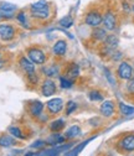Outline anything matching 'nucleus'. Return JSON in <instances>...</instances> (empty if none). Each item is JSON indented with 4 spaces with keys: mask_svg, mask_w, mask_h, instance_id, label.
Segmentation results:
<instances>
[{
    "mask_svg": "<svg viewBox=\"0 0 134 156\" xmlns=\"http://www.w3.org/2000/svg\"><path fill=\"white\" fill-rule=\"evenodd\" d=\"M103 21V16L98 12V11H96V10H92L89 11L86 17H85V23L86 25L91 26V27H98Z\"/></svg>",
    "mask_w": 134,
    "mask_h": 156,
    "instance_id": "1",
    "label": "nucleus"
},
{
    "mask_svg": "<svg viewBox=\"0 0 134 156\" xmlns=\"http://www.w3.org/2000/svg\"><path fill=\"white\" fill-rule=\"evenodd\" d=\"M27 55H29V58L35 65H44L46 62V56L40 48H36V47L29 48Z\"/></svg>",
    "mask_w": 134,
    "mask_h": 156,
    "instance_id": "2",
    "label": "nucleus"
},
{
    "mask_svg": "<svg viewBox=\"0 0 134 156\" xmlns=\"http://www.w3.org/2000/svg\"><path fill=\"white\" fill-rule=\"evenodd\" d=\"M117 73H118V77L122 78V80H124V81H130L133 78V74H134L133 67L127 62H122L119 65V67L117 69Z\"/></svg>",
    "mask_w": 134,
    "mask_h": 156,
    "instance_id": "3",
    "label": "nucleus"
},
{
    "mask_svg": "<svg viewBox=\"0 0 134 156\" xmlns=\"http://www.w3.org/2000/svg\"><path fill=\"white\" fill-rule=\"evenodd\" d=\"M15 36V29L11 25L4 24V25H0V38L3 41H10L13 40Z\"/></svg>",
    "mask_w": 134,
    "mask_h": 156,
    "instance_id": "4",
    "label": "nucleus"
},
{
    "mask_svg": "<svg viewBox=\"0 0 134 156\" xmlns=\"http://www.w3.org/2000/svg\"><path fill=\"white\" fill-rule=\"evenodd\" d=\"M102 24L104 25L106 30H109V31L114 30V29H116V26H117V19H116V15H114L112 11H107V12L104 14V16H103V21H102Z\"/></svg>",
    "mask_w": 134,
    "mask_h": 156,
    "instance_id": "5",
    "label": "nucleus"
},
{
    "mask_svg": "<svg viewBox=\"0 0 134 156\" xmlns=\"http://www.w3.org/2000/svg\"><path fill=\"white\" fill-rule=\"evenodd\" d=\"M63 108V101L61 98H53L47 102V110L51 114H59Z\"/></svg>",
    "mask_w": 134,
    "mask_h": 156,
    "instance_id": "6",
    "label": "nucleus"
},
{
    "mask_svg": "<svg viewBox=\"0 0 134 156\" xmlns=\"http://www.w3.org/2000/svg\"><path fill=\"white\" fill-rule=\"evenodd\" d=\"M119 145L127 152L134 151V134H128L124 138H122V140L119 141Z\"/></svg>",
    "mask_w": 134,
    "mask_h": 156,
    "instance_id": "7",
    "label": "nucleus"
},
{
    "mask_svg": "<svg viewBox=\"0 0 134 156\" xmlns=\"http://www.w3.org/2000/svg\"><path fill=\"white\" fill-rule=\"evenodd\" d=\"M100 112H101V114L103 116H106V118H109V116H112L114 113H116V107H114V103L112 101H104L101 104Z\"/></svg>",
    "mask_w": 134,
    "mask_h": 156,
    "instance_id": "8",
    "label": "nucleus"
},
{
    "mask_svg": "<svg viewBox=\"0 0 134 156\" xmlns=\"http://www.w3.org/2000/svg\"><path fill=\"white\" fill-rule=\"evenodd\" d=\"M20 66L27 73V76H34L35 74V63L31 60H27L26 57H21L20 58Z\"/></svg>",
    "mask_w": 134,
    "mask_h": 156,
    "instance_id": "9",
    "label": "nucleus"
},
{
    "mask_svg": "<svg viewBox=\"0 0 134 156\" xmlns=\"http://www.w3.org/2000/svg\"><path fill=\"white\" fill-rule=\"evenodd\" d=\"M41 90H42V94L45 97H51L56 93V84L53 81L51 80H46L41 87Z\"/></svg>",
    "mask_w": 134,
    "mask_h": 156,
    "instance_id": "10",
    "label": "nucleus"
},
{
    "mask_svg": "<svg viewBox=\"0 0 134 156\" xmlns=\"http://www.w3.org/2000/svg\"><path fill=\"white\" fill-rule=\"evenodd\" d=\"M31 15L36 19H41V20H45L50 16V9L49 5L41 9H31Z\"/></svg>",
    "mask_w": 134,
    "mask_h": 156,
    "instance_id": "11",
    "label": "nucleus"
},
{
    "mask_svg": "<svg viewBox=\"0 0 134 156\" xmlns=\"http://www.w3.org/2000/svg\"><path fill=\"white\" fill-rule=\"evenodd\" d=\"M42 109H44V104L40 101H34L29 105V112L34 116H39L42 113Z\"/></svg>",
    "mask_w": 134,
    "mask_h": 156,
    "instance_id": "12",
    "label": "nucleus"
},
{
    "mask_svg": "<svg viewBox=\"0 0 134 156\" xmlns=\"http://www.w3.org/2000/svg\"><path fill=\"white\" fill-rule=\"evenodd\" d=\"M103 42H104V46L108 48V50H114L117 46H118V44H119V40H118V37L116 36V35H108V36H106V38L103 40Z\"/></svg>",
    "mask_w": 134,
    "mask_h": 156,
    "instance_id": "13",
    "label": "nucleus"
},
{
    "mask_svg": "<svg viewBox=\"0 0 134 156\" xmlns=\"http://www.w3.org/2000/svg\"><path fill=\"white\" fill-rule=\"evenodd\" d=\"M46 143H47L49 145H52V146L61 145V144H63V143H65V138H63L62 135H60L59 133H53L52 135H50L49 138H47Z\"/></svg>",
    "mask_w": 134,
    "mask_h": 156,
    "instance_id": "14",
    "label": "nucleus"
},
{
    "mask_svg": "<svg viewBox=\"0 0 134 156\" xmlns=\"http://www.w3.org/2000/svg\"><path fill=\"white\" fill-rule=\"evenodd\" d=\"M52 50H53V53L56 56H63L66 53V51H67V44H66V41H63V40L57 41L53 45V48Z\"/></svg>",
    "mask_w": 134,
    "mask_h": 156,
    "instance_id": "15",
    "label": "nucleus"
},
{
    "mask_svg": "<svg viewBox=\"0 0 134 156\" xmlns=\"http://www.w3.org/2000/svg\"><path fill=\"white\" fill-rule=\"evenodd\" d=\"M107 36V32L104 29H100V27H94L93 32H92V38L96 41H103Z\"/></svg>",
    "mask_w": 134,
    "mask_h": 156,
    "instance_id": "16",
    "label": "nucleus"
},
{
    "mask_svg": "<svg viewBox=\"0 0 134 156\" xmlns=\"http://www.w3.org/2000/svg\"><path fill=\"white\" fill-rule=\"evenodd\" d=\"M71 146H72V144H68V145H63V146H59V147H56V149H52V150H46V151H44V152L37 154V155H59L61 151L68 150Z\"/></svg>",
    "mask_w": 134,
    "mask_h": 156,
    "instance_id": "17",
    "label": "nucleus"
},
{
    "mask_svg": "<svg viewBox=\"0 0 134 156\" xmlns=\"http://www.w3.org/2000/svg\"><path fill=\"white\" fill-rule=\"evenodd\" d=\"M80 134H81V128L77 126V125H73L70 129H67V131H66L65 135H66L67 139H73V138H77Z\"/></svg>",
    "mask_w": 134,
    "mask_h": 156,
    "instance_id": "18",
    "label": "nucleus"
},
{
    "mask_svg": "<svg viewBox=\"0 0 134 156\" xmlns=\"http://www.w3.org/2000/svg\"><path fill=\"white\" fill-rule=\"evenodd\" d=\"M14 144H16V141H15L14 138H11V136L3 135L2 138H0V146H2V147H10Z\"/></svg>",
    "mask_w": 134,
    "mask_h": 156,
    "instance_id": "19",
    "label": "nucleus"
},
{
    "mask_svg": "<svg viewBox=\"0 0 134 156\" xmlns=\"http://www.w3.org/2000/svg\"><path fill=\"white\" fill-rule=\"evenodd\" d=\"M63 128H65V122H63V119H57V120L52 122L51 125H50V129H51V131H53V133H59V131H61Z\"/></svg>",
    "mask_w": 134,
    "mask_h": 156,
    "instance_id": "20",
    "label": "nucleus"
},
{
    "mask_svg": "<svg viewBox=\"0 0 134 156\" xmlns=\"http://www.w3.org/2000/svg\"><path fill=\"white\" fill-rule=\"evenodd\" d=\"M66 71H67L66 73L71 78H74V77H77L80 74V67L76 65V63H70V66L66 68Z\"/></svg>",
    "mask_w": 134,
    "mask_h": 156,
    "instance_id": "21",
    "label": "nucleus"
},
{
    "mask_svg": "<svg viewBox=\"0 0 134 156\" xmlns=\"http://www.w3.org/2000/svg\"><path fill=\"white\" fill-rule=\"evenodd\" d=\"M92 139H93V138H91V139H88V140H85V141H83V143H81V144H80L78 146H76V147H74L73 150H71V152H66L65 155H67V156H73V155H78V154H80V152H81V151H82V150L85 149V146H86V145H87V144H88V143H89V141H91Z\"/></svg>",
    "mask_w": 134,
    "mask_h": 156,
    "instance_id": "22",
    "label": "nucleus"
},
{
    "mask_svg": "<svg viewBox=\"0 0 134 156\" xmlns=\"http://www.w3.org/2000/svg\"><path fill=\"white\" fill-rule=\"evenodd\" d=\"M119 112L123 115H132V114H134V107L127 105L124 103H119Z\"/></svg>",
    "mask_w": 134,
    "mask_h": 156,
    "instance_id": "23",
    "label": "nucleus"
},
{
    "mask_svg": "<svg viewBox=\"0 0 134 156\" xmlns=\"http://www.w3.org/2000/svg\"><path fill=\"white\" fill-rule=\"evenodd\" d=\"M60 25L62 26V27H66V29H68V27H71L72 25H73V19L70 16V15H67V16H63L61 20H60Z\"/></svg>",
    "mask_w": 134,
    "mask_h": 156,
    "instance_id": "24",
    "label": "nucleus"
},
{
    "mask_svg": "<svg viewBox=\"0 0 134 156\" xmlns=\"http://www.w3.org/2000/svg\"><path fill=\"white\" fill-rule=\"evenodd\" d=\"M89 99L92 101V102H101V101H103V95H102V93L101 92H98V90H92V92H89Z\"/></svg>",
    "mask_w": 134,
    "mask_h": 156,
    "instance_id": "25",
    "label": "nucleus"
},
{
    "mask_svg": "<svg viewBox=\"0 0 134 156\" xmlns=\"http://www.w3.org/2000/svg\"><path fill=\"white\" fill-rule=\"evenodd\" d=\"M44 71H45V74L49 76V77H56L57 74H59V67L57 66H49Z\"/></svg>",
    "mask_w": 134,
    "mask_h": 156,
    "instance_id": "26",
    "label": "nucleus"
},
{
    "mask_svg": "<svg viewBox=\"0 0 134 156\" xmlns=\"http://www.w3.org/2000/svg\"><path fill=\"white\" fill-rule=\"evenodd\" d=\"M9 133H10L13 136H15V138H17V139H24V138H25V136L21 134V130L19 129V128H16V126L9 128Z\"/></svg>",
    "mask_w": 134,
    "mask_h": 156,
    "instance_id": "27",
    "label": "nucleus"
},
{
    "mask_svg": "<svg viewBox=\"0 0 134 156\" xmlns=\"http://www.w3.org/2000/svg\"><path fill=\"white\" fill-rule=\"evenodd\" d=\"M17 8L16 5L11 4V3H2L0 4V10H5V11H15Z\"/></svg>",
    "mask_w": 134,
    "mask_h": 156,
    "instance_id": "28",
    "label": "nucleus"
},
{
    "mask_svg": "<svg viewBox=\"0 0 134 156\" xmlns=\"http://www.w3.org/2000/svg\"><path fill=\"white\" fill-rule=\"evenodd\" d=\"M76 109H77V104H76L74 102H72V101H70V102L67 103V107H66V114L70 115V114H72Z\"/></svg>",
    "mask_w": 134,
    "mask_h": 156,
    "instance_id": "29",
    "label": "nucleus"
},
{
    "mask_svg": "<svg viewBox=\"0 0 134 156\" xmlns=\"http://www.w3.org/2000/svg\"><path fill=\"white\" fill-rule=\"evenodd\" d=\"M60 84H61V87L65 88V89L72 87V82H71L70 80H67V78H65V77H61V78H60Z\"/></svg>",
    "mask_w": 134,
    "mask_h": 156,
    "instance_id": "30",
    "label": "nucleus"
},
{
    "mask_svg": "<svg viewBox=\"0 0 134 156\" xmlns=\"http://www.w3.org/2000/svg\"><path fill=\"white\" fill-rule=\"evenodd\" d=\"M17 21L20 23L21 25H24V26H27V20H26V17H25V12H19V15H17Z\"/></svg>",
    "mask_w": 134,
    "mask_h": 156,
    "instance_id": "31",
    "label": "nucleus"
},
{
    "mask_svg": "<svg viewBox=\"0 0 134 156\" xmlns=\"http://www.w3.org/2000/svg\"><path fill=\"white\" fill-rule=\"evenodd\" d=\"M45 6H47V3L44 2V0H41V2H39V3H34L31 5V9H41V8H45Z\"/></svg>",
    "mask_w": 134,
    "mask_h": 156,
    "instance_id": "32",
    "label": "nucleus"
},
{
    "mask_svg": "<svg viewBox=\"0 0 134 156\" xmlns=\"http://www.w3.org/2000/svg\"><path fill=\"white\" fill-rule=\"evenodd\" d=\"M13 11H5V10H0V16L4 17H13Z\"/></svg>",
    "mask_w": 134,
    "mask_h": 156,
    "instance_id": "33",
    "label": "nucleus"
},
{
    "mask_svg": "<svg viewBox=\"0 0 134 156\" xmlns=\"http://www.w3.org/2000/svg\"><path fill=\"white\" fill-rule=\"evenodd\" d=\"M45 143H46V141H42V140H37L36 143L31 144V147H42V146L45 145Z\"/></svg>",
    "mask_w": 134,
    "mask_h": 156,
    "instance_id": "34",
    "label": "nucleus"
},
{
    "mask_svg": "<svg viewBox=\"0 0 134 156\" xmlns=\"http://www.w3.org/2000/svg\"><path fill=\"white\" fill-rule=\"evenodd\" d=\"M128 90L130 93H134V81H130L129 84H128Z\"/></svg>",
    "mask_w": 134,
    "mask_h": 156,
    "instance_id": "35",
    "label": "nucleus"
},
{
    "mask_svg": "<svg viewBox=\"0 0 134 156\" xmlns=\"http://www.w3.org/2000/svg\"><path fill=\"white\" fill-rule=\"evenodd\" d=\"M133 12H134V5H133Z\"/></svg>",
    "mask_w": 134,
    "mask_h": 156,
    "instance_id": "36",
    "label": "nucleus"
}]
</instances>
